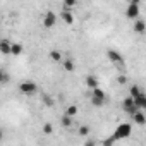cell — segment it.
I'll return each instance as SVG.
<instances>
[{
	"instance_id": "obj_14",
	"label": "cell",
	"mask_w": 146,
	"mask_h": 146,
	"mask_svg": "<svg viewBox=\"0 0 146 146\" xmlns=\"http://www.w3.org/2000/svg\"><path fill=\"white\" fill-rule=\"evenodd\" d=\"M60 17H62V21H64L65 24H72V23H74V16L70 14V11H64V9H62V16H60Z\"/></svg>"
},
{
	"instance_id": "obj_7",
	"label": "cell",
	"mask_w": 146,
	"mask_h": 146,
	"mask_svg": "<svg viewBox=\"0 0 146 146\" xmlns=\"http://www.w3.org/2000/svg\"><path fill=\"white\" fill-rule=\"evenodd\" d=\"M132 100H134V105H136L137 110H144V108H146V95H144L143 91H141L137 96H134Z\"/></svg>"
},
{
	"instance_id": "obj_28",
	"label": "cell",
	"mask_w": 146,
	"mask_h": 146,
	"mask_svg": "<svg viewBox=\"0 0 146 146\" xmlns=\"http://www.w3.org/2000/svg\"><path fill=\"white\" fill-rule=\"evenodd\" d=\"M2 137H4V132H2V131H0V141H2Z\"/></svg>"
},
{
	"instance_id": "obj_5",
	"label": "cell",
	"mask_w": 146,
	"mask_h": 146,
	"mask_svg": "<svg viewBox=\"0 0 146 146\" xmlns=\"http://www.w3.org/2000/svg\"><path fill=\"white\" fill-rule=\"evenodd\" d=\"M125 16L129 17V19H137V16H139V4H129L127 5V11H125Z\"/></svg>"
},
{
	"instance_id": "obj_4",
	"label": "cell",
	"mask_w": 146,
	"mask_h": 146,
	"mask_svg": "<svg viewBox=\"0 0 146 146\" xmlns=\"http://www.w3.org/2000/svg\"><path fill=\"white\" fill-rule=\"evenodd\" d=\"M43 26L45 28H53L55 24H57V16H55V12H52V11H48L46 14H45V17H43Z\"/></svg>"
},
{
	"instance_id": "obj_16",
	"label": "cell",
	"mask_w": 146,
	"mask_h": 146,
	"mask_svg": "<svg viewBox=\"0 0 146 146\" xmlns=\"http://www.w3.org/2000/svg\"><path fill=\"white\" fill-rule=\"evenodd\" d=\"M86 86H88L90 90L96 88V86H98V79H96V76H88V78H86Z\"/></svg>"
},
{
	"instance_id": "obj_26",
	"label": "cell",
	"mask_w": 146,
	"mask_h": 146,
	"mask_svg": "<svg viewBox=\"0 0 146 146\" xmlns=\"http://www.w3.org/2000/svg\"><path fill=\"white\" fill-rule=\"evenodd\" d=\"M117 83H119V84H125V83H127L125 76H119V78H117Z\"/></svg>"
},
{
	"instance_id": "obj_6",
	"label": "cell",
	"mask_w": 146,
	"mask_h": 146,
	"mask_svg": "<svg viewBox=\"0 0 146 146\" xmlns=\"http://www.w3.org/2000/svg\"><path fill=\"white\" fill-rule=\"evenodd\" d=\"M122 108L131 115V113H134L137 108H136V105H134V100H132V96H127L124 102H122Z\"/></svg>"
},
{
	"instance_id": "obj_25",
	"label": "cell",
	"mask_w": 146,
	"mask_h": 146,
	"mask_svg": "<svg viewBox=\"0 0 146 146\" xmlns=\"http://www.w3.org/2000/svg\"><path fill=\"white\" fill-rule=\"evenodd\" d=\"M115 141H117V139H115V137H113V136H112V137H110V139H107V141H103V144H105V146H112V144H113V143H115Z\"/></svg>"
},
{
	"instance_id": "obj_23",
	"label": "cell",
	"mask_w": 146,
	"mask_h": 146,
	"mask_svg": "<svg viewBox=\"0 0 146 146\" xmlns=\"http://www.w3.org/2000/svg\"><path fill=\"white\" fill-rule=\"evenodd\" d=\"M139 93H141V88H139V86H132V88H131V95H129V96H132V98H134V96H137Z\"/></svg>"
},
{
	"instance_id": "obj_22",
	"label": "cell",
	"mask_w": 146,
	"mask_h": 146,
	"mask_svg": "<svg viewBox=\"0 0 146 146\" xmlns=\"http://www.w3.org/2000/svg\"><path fill=\"white\" fill-rule=\"evenodd\" d=\"M78 134H79V136H88V134H90V127H88V125H81V127L78 129Z\"/></svg>"
},
{
	"instance_id": "obj_11",
	"label": "cell",
	"mask_w": 146,
	"mask_h": 146,
	"mask_svg": "<svg viewBox=\"0 0 146 146\" xmlns=\"http://www.w3.org/2000/svg\"><path fill=\"white\" fill-rule=\"evenodd\" d=\"M60 62H62L64 70H67V72H72V70H74V60H72V58H62Z\"/></svg>"
},
{
	"instance_id": "obj_17",
	"label": "cell",
	"mask_w": 146,
	"mask_h": 146,
	"mask_svg": "<svg viewBox=\"0 0 146 146\" xmlns=\"http://www.w3.org/2000/svg\"><path fill=\"white\" fill-rule=\"evenodd\" d=\"M78 112H79L78 105H69V107H67V110H65V113H67L69 117H76V115H78Z\"/></svg>"
},
{
	"instance_id": "obj_19",
	"label": "cell",
	"mask_w": 146,
	"mask_h": 146,
	"mask_svg": "<svg viewBox=\"0 0 146 146\" xmlns=\"http://www.w3.org/2000/svg\"><path fill=\"white\" fill-rule=\"evenodd\" d=\"M60 122H62V125H64V127H70V125H72V117H69V115L65 113V115L62 117V120H60Z\"/></svg>"
},
{
	"instance_id": "obj_1",
	"label": "cell",
	"mask_w": 146,
	"mask_h": 146,
	"mask_svg": "<svg viewBox=\"0 0 146 146\" xmlns=\"http://www.w3.org/2000/svg\"><path fill=\"white\" fill-rule=\"evenodd\" d=\"M19 91L23 95H26V96H31V95H35L38 91V84L33 83V81H23L19 84Z\"/></svg>"
},
{
	"instance_id": "obj_29",
	"label": "cell",
	"mask_w": 146,
	"mask_h": 146,
	"mask_svg": "<svg viewBox=\"0 0 146 146\" xmlns=\"http://www.w3.org/2000/svg\"><path fill=\"white\" fill-rule=\"evenodd\" d=\"M131 2H132V4H139V0H131Z\"/></svg>"
},
{
	"instance_id": "obj_20",
	"label": "cell",
	"mask_w": 146,
	"mask_h": 146,
	"mask_svg": "<svg viewBox=\"0 0 146 146\" xmlns=\"http://www.w3.org/2000/svg\"><path fill=\"white\" fill-rule=\"evenodd\" d=\"M53 132V125L50 124V122H46V124H43V134H46V136H50Z\"/></svg>"
},
{
	"instance_id": "obj_13",
	"label": "cell",
	"mask_w": 146,
	"mask_h": 146,
	"mask_svg": "<svg viewBox=\"0 0 146 146\" xmlns=\"http://www.w3.org/2000/svg\"><path fill=\"white\" fill-rule=\"evenodd\" d=\"M134 31L139 33V35H143V33L146 31V23H144L143 19H137V21L134 23Z\"/></svg>"
},
{
	"instance_id": "obj_15",
	"label": "cell",
	"mask_w": 146,
	"mask_h": 146,
	"mask_svg": "<svg viewBox=\"0 0 146 146\" xmlns=\"http://www.w3.org/2000/svg\"><path fill=\"white\" fill-rule=\"evenodd\" d=\"M48 58H50V60H53V62H60V60H62V53H60L58 50H55V48H53V50H50Z\"/></svg>"
},
{
	"instance_id": "obj_10",
	"label": "cell",
	"mask_w": 146,
	"mask_h": 146,
	"mask_svg": "<svg viewBox=\"0 0 146 146\" xmlns=\"http://www.w3.org/2000/svg\"><path fill=\"white\" fill-rule=\"evenodd\" d=\"M105 103H107V96H93V95H91V105H93V107L100 108V107H103Z\"/></svg>"
},
{
	"instance_id": "obj_2",
	"label": "cell",
	"mask_w": 146,
	"mask_h": 146,
	"mask_svg": "<svg viewBox=\"0 0 146 146\" xmlns=\"http://www.w3.org/2000/svg\"><path fill=\"white\" fill-rule=\"evenodd\" d=\"M129 134H131V125L129 124H119L115 132H113V137L115 139H125V137H129Z\"/></svg>"
},
{
	"instance_id": "obj_12",
	"label": "cell",
	"mask_w": 146,
	"mask_h": 146,
	"mask_svg": "<svg viewBox=\"0 0 146 146\" xmlns=\"http://www.w3.org/2000/svg\"><path fill=\"white\" fill-rule=\"evenodd\" d=\"M23 45L21 43H11V55H14V57H19L21 53H23Z\"/></svg>"
},
{
	"instance_id": "obj_24",
	"label": "cell",
	"mask_w": 146,
	"mask_h": 146,
	"mask_svg": "<svg viewBox=\"0 0 146 146\" xmlns=\"http://www.w3.org/2000/svg\"><path fill=\"white\" fill-rule=\"evenodd\" d=\"M43 102H45V105H46V107H53V103H55V102H53V98H50V96H43Z\"/></svg>"
},
{
	"instance_id": "obj_3",
	"label": "cell",
	"mask_w": 146,
	"mask_h": 146,
	"mask_svg": "<svg viewBox=\"0 0 146 146\" xmlns=\"http://www.w3.org/2000/svg\"><path fill=\"white\" fill-rule=\"evenodd\" d=\"M107 57H108V60L112 62V64H115V65H120V64H124V57L117 52V50H113V48H110V50H107Z\"/></svg>"
},
{
	"instance_id": "obj_8",
	"label": "cell",
	"mask_w": 146,
	"mask_h": 146,
	"mask_svg": "<svg viewBox=\"0 0 146 146\" xmlns=\"http://www.w3.org/2000/svg\"><path fill=\"white\" fill-rule=\"evenodd\" d=\"M131 117H132V122H136L137 125H144L146 124V117H144L143 110H136L134 113H131Z\"/></svg>"
},
{
	"instance_id": "obj_18",
	"label": "cell",
	"mask_w": 146,
	"mask_h": 146,
	"mask_svg": "<svg viewBox=\"0 0 146 146\" xmlns=\"http://www.w3.org/2000/svg\"><path fill=\"white\" fill-rule=\"evenodd\" d=\"M76 4H78V0H64V11H72V7Z\"/></svg>"
},
{
	"instance_id": "obj_21",
	"label": "cell",
	"mask_w": 146,
	"mask_h": 146,
	"mask_svg": "<svg viewBox=\"0 0 146 146\" xmlns=\"http://www.w3.org/2000/svg\"><path fill=\"white\" fill-rule=\"evenodd\" d=\"M7 81H9V74H7L5 70L0 69V84H4V83H7Z\"/></svg>"
},
{
	"instance_id": "obj_9",
	"label": "cell",
	"mask_w": 146,
	"mask_h": 146,
	"mask_svg": "<svg viewBox=\"0 0 146 146\" xmlns=\"http://www.w3.org/2000/svg\"><path fill=\"white\" fill-rule=\"evenodd\" d=\"M0 53L11 55V41L9 40H0Z\"/></svg>"
},
{
	"instance_id": "obj_27",
	"label": "cell",
	"mask_w": 146,
	"mask_h": 146,
	"mask_svg": "<svg viewBox=\"0 0 146 146\" xmlns=\"http://www.w3.org/2000/svg\"><path fill=\"white\" fill-rule=\"evenodd\" d=\"M93 144H96V141H93V139H90V141H86V146H93Z\"/></svg>"
}]
</instances>
